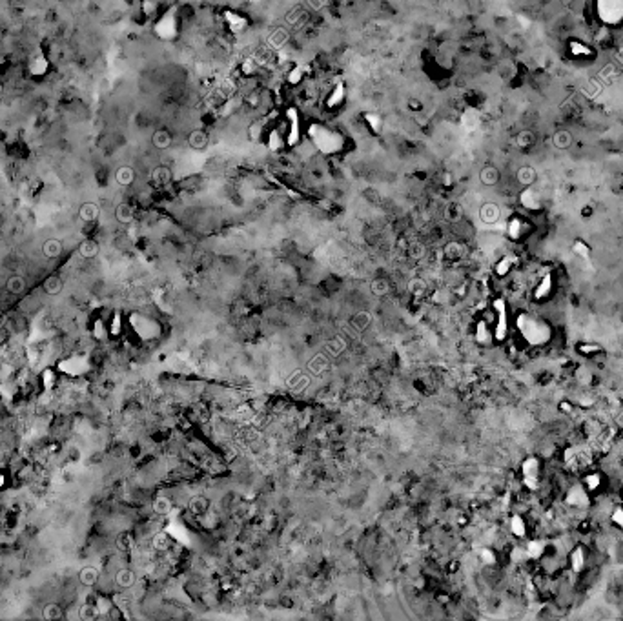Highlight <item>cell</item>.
<instances>
[{
    "mask_svg": "<svg viewBox=\"0 0 623 621\" xmlns=\"http://www.w3.org/2000/svg\"><path fill=\"white\" fill-rule=\"evenodd\" d=\"M48 71H50V60H48V56H46L42 51H37L35 55L29 56L28 73L31 77L39 79V77H44Z\"/></svg>",
    "mask_w": 623,
    "mask_h": 621,
    "instance_id": "cell-1",
    "label": "cell"
},
{
    "mask_svg": "<svg viewBox=\"0 0 623 621\" xmlns=\"http://www.w3.org/2000/svg\"><path fill=\"white\" fill-rule=\"evenodd\" d=\"M550 140H552V146H554L558 151H567V150H570L572 144H574V135H572L570 129L560 128L552 133V139Z\"/></svg>",
    "mask_w": 623,
    "mask_h": 621,
    "instance_id": "cell-2",
    "label": "cell"
},
{
    "mask_svg": "<svg viewBox=\"0 0 623 621\" xmlns=\"http://www.w3.org/2000/svg\"><path fill=\"white\" fill-rule=\"evenodd\" d=\"M516 179L521 186H532L536 182V179H538V171H536L534 166L525 164V166H521L516 171Z\"/></svg>",
    "mask_w": 623,
    "mask_h": 621,
    "instance_id": "cell-3",
    "label": "cell"
},
{
    "mask_svg": "<svg viewBox=\"0 0 623 621\" xmlns=\"http://www.w3.org/2000/svg\"><path fill=\"white\" fill-rule=\"evenodd\" d=\"M479 215H481V221H483V223H487V224L498 223V219H500V215H501L500 206H498V204H494V202H487V204H483V206H481V212H479Z\"/></svg>",
    "mask_w": 623,
    "mask_h": 621,
    "instance_id": "cell-4",
    "label": "cell"
},
{
    "mask_svg": "<svg viewBox=\"0 0 623 621\" xmlns=\"http://www.w3.org/2000/svg\"><path fill=\"white\" fill-rule=\"evenodd\" d=\"M500 179H501V173L496 166H485V168L481 169V173H479V180H481L485 186H496L500 182Z\"/></svg>",
    "mask_w": 623,
    "mask_h": 621,
    "instance_id": "cell-5",
    "label": "cell"
},
{
    "mask_svg": "<svg viewBox=\"0 0 623 621\" xmlns=\"http://www.w3.org/2000/svg\"><path fill=\"white\" fill-rule=\"evenodd\" d=\"M536 142H538V137H536L532 129H521L516 137V144L519 148H523V150H528V148L536 146Z\"/></svg>",
    "mask_w": 623,
    "mask_h": 621,
    "instance_id": "cell-6",
    "label": "cell"
},
{
    "mask_svg": "<svg viewBox=\"0 0 623 621\" xmlns=\"http://www.w3.org/2000/svg\"><path fill=\"white\" fill-rule=\"evenodd\" d=\"M79 581L84 585V587H93L97 581H99V570L93 568V566H84L82 570L79 572Z\"/></svg>",
    "mask_w": 623,
    "mask_h": 621,
    "instance_id": "cell-7",
    "label": "cell"
},
{
    "mask_svg": "<svg viewBox=\"0 0 623 621\" xmlns=\"http://www.w3.org/2000/svg\"><path fill=\"white\" fill-rule=\"evenodd\" d=\"M46 293H50V295H57V293H60L62 288H64V282H62L60 277H57V275H51L48 279L44 281V284H42Z\"/></svg>",
    "mask_w": 623,
    "mask_h": 621,
    "instance_id": "cell-8",
    "label": "cell"
},
{
    "mask_svg": "<svg viewBox=\"0 0 623 621\" xmlns=\"http://www.w3.org/2000/svg\"><path fill=\"white\" fill-rule=\"evenodd\" d=\"M6 290L13 295H17V293H22L26 290V281L22 277H18V275H13L9 279L6 281Z\"/></svg>",
    "mask_w": 623,
    "mask_h": 621,
    "instance_id": "cell-9",
    "label": "cell"
},
{
    "mask_svg": "<svg viewBox=\"0 0 623 621\" xmlns=\"http://www.w3.org/2000/svg\"><path fill=\"white\" fill-rule=\"evenodd\" d=\"M115 581H117L118 587L128 588V587H131V585L135 583V574L129 570V568H122V570L117 572V577H115Z\"/></svg>",
    "mask_w": 623,
    "mask_h": 621,
    "instance_id": "cell-10",
    "label": "cell"
},
{
    "mask_svg": "<svg viewBox=\"0 0 623 621\" xmlns=\"http://www.w3.org/2000/svg\"><path fill=\"white\" fill-rule=\"evenodd\" d=\"M79 252H80L82 257H93V255L97 253V244L93 241H84L82 244H80Z\"/></svg>",
    "mask_w": 623,
    "mask_h": 621,
    "instance_id": "cell-11",
    "label": "cell"
},
{
    "mask_svg": "<svg viewBox=\"0 0 623 621\" xmlns=\"http://www.w3.org/2000/svg\"><path fill=\"white\" fill-rule=\"evenodd\" d=\"M170 508H171V503H170V499L166 498H159L153 505V510L157 512V514H168Z\"/></svg>",
    "mask_w": 623,
    "mask_h": 621,
    "instance_id": "cell-12",
    "label": "cell"
},
{
    "mask_svg": "<svg viewBox=\"0 0 623 621\" xmlns=\"http://www.w3.org/2000/svg\"><path fill=\"white\" fill-rule=\"evenodd\" d=\"M44 618L46 620H57V618H62V612H60V607L58 605H48L44 609Z\"/></svg>",
    "mask_w": 623,
    "mask_h": 621,
    "instance_id": "cell-13",
    "label": "cell"
},
{
    "mask_svg": "<svg viewBox=\"0 0 623 621\" xmlns=\"http://www.w3.org/2000/svg\"><path fill=\"white\" fill-rule=\"evenodd\" d=\"M97 616H99V610H97V607H93V605H84V607L80 609V618H82V620H93Z\"/></svg>",
    "mask_w": 623,
    "mask_h": 621,
    "instance_id": "cell-14",
    "label": "cell"
},
{
    "mask_svg": "<svg viewBox=\"0 0 623 621\" xmlns=\"http://www.w3.org/2000/svg\"><path fill=\"white\" fill-rule=\"evenodd\" d=\"M44 252L48 257H57L60 253V244L57 241H48V244L44 246Z\"/></svg>",
    "mask_w": 623,
    "mask_h": 621,
    "instance_id": "cell-15",
    "label": "cell"
},
{
    "mask_svg": "<svg viewBox=\"0 0 623 621\" xmlns=\"http://www.w3.org/2000/svg\"><path fill=\"white\" fill-rule=\"evenodd\" d=\"M206 505H208L206 499L195 498L193 501H191V510H193L195 514H201V512H204V510H206Z\"/></svg>",
    "mask_w": 623,
    "mask_h": 621,
    "instance_id": "cell-16",
    "label": "cell"
},
{
    "mask_svg": "<svg viewBox=\"0 0 623 621\" xmlns=\"http://www.w3.org/2000/svg\"><path fill=\"white\" fill-rule=\"evenodd\" d=\"M388 290V282L385 279H381V281H374V284H372V291H374V293H377V295H381V293H385V291Z\"/></svg>",
    "mask_w": 623,
    "mask_h": 621,
    "instance_id": "cell-17",
    "label": "cell"
},
{
    "mask_svg": "<svg viewBox=\"0 0 623 621\" xmlns=\"http://www.w3.org/2000/svg\"><path fill=\"white\" fill-rule=\"evenodd\" d=\"M97 213H95V208L91 206V204H88V206L86 208H82V217L86 219V221H90V219H93L95 217Z\"/></svg>",
    "mask_w": 623,
    "mask_h": 621,
    "instance_id": "cell-18",
    "label": "cell"
},
{
    "mask_svg": "<svg viewBox=\"0 0 623 621\" xmlns=\"http://www.w3.org/2000/svg\"><path fill=\"white\" fill-rule=\"evenodd\" d=\"M118 547H120V550H128L129 547H131V537L122 536L120 539H118Z\"/></svg>",
    "mask_w": 623,
    "mask_h": 621,
    "instance_id": "cell-19",
    "label": "cell"
},
{
    "mask_svg": "<svg viewBox=\"0 0 623 621\" xmlns=\"http://www.w3.org/2000/svg\"><path fill=\"white\" fill-rule=\"evenodd\" d=\"M583 566V554H581V550L576 552V558H574V570H579Z\"/></svg>",
    "mask_w": 623,
    "mask_h": 621,
    "instance_id": "cell-20",
    "label": "cell"
},
{
    "mask_svg": "<svg viewBox=\"0 0 623 621\" xmlns=\"http://www.w3.org/2000/svg\"><path fill=\"white\" fill-rule=\"evenodd\" d=\"M2 325H4V315L0 314V326H2Z\"/></svg>",
    "mask_w": 623,
    "mask_h": 621,
    "instance_id": "cell-21",
    "label": "cell"
}]
</instances>
